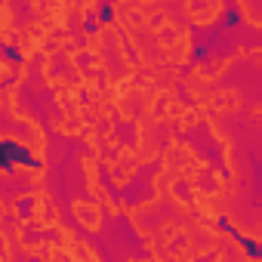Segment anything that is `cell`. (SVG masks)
<instances>
[{
    "label": "cell",
    "instance_id": "6da1fadb",
    "mask_svg": "<svg viewBox=\"0 0 262 262\" xmlns=\"http://www.w3.org/2000/svg\"><path fill=\"white\" fill-rule=\"evenodd\" d=\"M13 164H25V167H37V161L31 158L28 148L10 142V139H0V170H10Z\"/></svg>",
    "mask_w": 262,
    "mask_h": 262
}]
</instances>
